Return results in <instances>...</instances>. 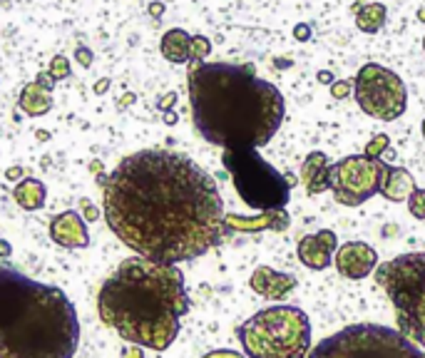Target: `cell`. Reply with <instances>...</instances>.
Returning <instances> with one entry per match:
<instances>
[{
  "label": "cell",
  "mask_w": 425,
  "mask_h": 358,
  "mask_svg": "<svg viewBox=\"0 0 425 358\" xmlns=\"http://www.w3.org/2000/svg\"><path fill=\"white\" fill-rule=\"evenodd\" d=\"M105 219L125 247L157 264L192 261L226 237L216 182L172 149H140L102 179Z\"/></svg>",
  "instance_id": "6da1fadb"
},
{
  "label": "cell",
  "mask_w": 425,
  "mask_h": 358,
  "mask_svg": "<svg viewBox=\"0 0 425 358\" xmlns=\"http://www.w3.org/2000/svg\"><path fill=\"white\" fill-rule=\"evenodd\" d=\"M192 120L202 137L221 149H259L273 140L286 115L276 85L261 80L254 65L189 63Z\"/></svg>",
  "instance_id": "7a4b0ae2"
},
{
  "label": "cell",
  "mask_w": 425,
  "mask_h": 358,
  "mask_svg": "<svg viewBox=\"0 0 425 358\" xmlns=\"http://www.w3.org/2000/svg\"><path fill=\"white\" fill-rule=\"evenodd\" d=\"M182 268L149 259H125L102 284L97 309L102 321L127 343L167 351L189 311Z\"/></svg>",
  "instance_id": "3957f363"
},
{
  "label": "cell",
  "mask_w": 425,
  "mask_h": 358,
  "mask_svg": "<svg viewBox=\"0 0 425 358\" xmlns=\"http://www.w3.org/2000/svg\"><path fill=\"white\" fill-rule=\"evenodd\" d=\"M78 343L68 294L0 264V358H73Z\"/></svg>",
  "instance_id": "277c9868"
},
{
  "label": "cell",
  "mask_w": 425,
  "mask_h": 358,
  "mask_svg": "<svg viewBox=\"0 0 425 358\" xmlns=\"http://www.w3.org/2000/svg\"><path fill=\"white\" fill-rule=\"evenodd\" d=\"M249 358H309L311 321L299 306H269L236 326Z\"/></svg>",
  "instance_id": "5b68a950"
},
{
  "label": "cell",
  "mask_w": 425,
  "mask_h": 358,
  "mask_svg": "<svg viewBox=\"0 0 425 358\" xmlns=\"http://www.w3.org/2000/svg\"><path fill=\"white\" fill-rule=\"evenodd\" d=\"M376 281L393 304L398 331L425 351V252L400 254L376 266Z\"/></svg>",
  "instance_id": "8992f818"
},
{
  "label": "cell",
  "mask_w": 425,
  "mask_h": 358,
  "mask_svg": "<svg viewBox=\"0 0 425 358\" xmlns=\"http://www.w3.org/2000/svg\"><path fill=\"white\" fill-rule=\"evenodd\" d=\"M309 358H425V351L398 328L381 323H353L324 338Z\"/></svg>",
  "instance_id": "52a82bcc"
},
{
  "label": "cell",
  "mask_w": 425,
  "mask_h": 358,
  "mask_svg": "<svg viewBox=\"0 0 425 358\" xmlns=\"http://www.w3.org/2000/svg\"><path fill=\"white\" fill-rule=\"evenodd\" d=\"M224 169L231 174L236 192L259 211L283 209L289 204L291 185L286 174L276 172L257 149H224Z\"/></svg>",
  "instance_id": "ba28073f"
},
{
  "label": "cell",
  "mask_w": 425,
  "mask_h": 358,
  "mask_svg": "<svg viewBox=\"0 0 425 358\" xmlns=\"http://www.w3.org/2000/svg\"><path fill=\"white\" fill-rule=\"evenodd\" d=\"M353 92L356 102L368 117L393 122L408 107V92L405 85L393 70L383 68L378 63H366L358 70L353 80Z\"/></svg>",
  "instance_id": "9c48e42d"
},
{
  "label": "cell",
  "mask_w": 425,
  "mask_h": 358,
  "mask_svg": "<svg viewBox=\"0 0 425 358\" xmlns=\"http://www.w3.org/2000/svg\"><path fill=\"white\" fill-rule=\"evenodd\" d=\"M383 159H371L366 154H351L336 164H328V190H333L338 204L361 206L381 190Z\"/></svg>",
  "instance_id": "30bf717a"
},
{
  "label": "cell",
  "mask_w": 425,
  "mask_h": 358,
  "mask_svg": "<svg viewBox=\"0 0 425 358\" xmlns=\"http://www.w3.org/2000/svg\"><path fill=\"white\" fill-rule=\"evenodd\" d=\"M333 264H336L338 274H341L343 279L361 281L366 279L371 271H376L378 254L376 249L363 242H348L343 244V247H338L336 257H333Z\"/></svg>",
  "instance_id": "8fae6325"
},
{
  "label": "cell",
  "mask_w": 425,
  "mask_h": 358,
  "mask_svg": "<svg viewBox=\"0 0 425 358\" xmlns=\"http://www.w3.org/2000/svg\"><path fill=\"white\" fill-rule=\"evenodd\" d=\"M338 252V239L331 229H321L316 234H309L299 242L296 254H299V261L306 268H314V271H324L333 264V254Z\"/></svg>",
  "instance_id": "7c38bea8"
},
{
  "label": "cell",
  "mask_w": 425,
  "mask_h": 358,
  "mask_svg": "<svg viewBox=\"0 0 425 358\" xmlns=\"http://www.w3.org/2000/svg\"><path fill=\"white\" fill-rule=\"evenodd\" d=\"M50 239L63 249L90 247L87 224H85L82 214L75 209H68L63 214L53 216V221H50Z\"/></svg>",
  "instance_id": "4fadbf2b"
},
{
  "label": "cell",
  "mask_w": 425,
  "mask_h": 358,
  "mask_svg": "<svg viewBox=\"0 0 425 358\" xmlns=\"http://www.w3.org/2000/svg\"><path fill=\"white\" fill-rule=\"evenodd\" d=\"M224 227L226 234L234 232H247V234H257V232H283L289 229V211L286 209H273V211H261L257 216H239V214H224Z\"/></svg>",
  "instance_id": "5bb4252c"
},
{
  "label": "cell",
  "mask_w": 425,
  "mask_h": 358,
  "mask_svg": "<svg viewBox=\"0 0 425 358\" xmlns=\"http://www.w3.org/2000/svg\"><path fill=\"white\" fill-rule=\"evenodd\" d=\"M249 286L257 291L259 296H266V299H283L289 291L296 289V276L294 274H281L271 266H257L254 268Z\"/></svg>",
  "instance_id": "9a60e30c"
},
{
  "label": "cell",
  "mask_w": 425,
  "mask_h": 358,
  "mask_svg": "<svg viewBox=\"0 0 425 358\" xmlns=\"http://www.w3.org/2000/svg\"><path fill=\"white\" fill-rule=\"evenodd\" d=\"M415 190H418V187H415V179L408 169L383 164V172H381V190H378V195L386 197L388 202H405V199H410V195H413Z\"/></svg>",
  "instance_id": "2e32d148"
},
{
  "label": "cell",
  "mask_w": 425,
  "mask_h": 358,
  "mask_svg": "<svg viewBox=\"0 0 425 358\" xmlns=\"http://www.w3.org/2000/svg\"><path fill=\"white\" fill-rule=\"evenodd\" d=\"M162 55L164 60L174 65H182V63H189L192 60V35L182 27H172L162 35Z\"/></svg>",
  "instance_id": "e0dca14e"
},
{
  "label": "cell",
  "mask_w": 425,
  "mask_h": 358,
  "mask_svg": "<svg viewBox=\"0 0 425 358\" xmlns=\"http://www.w3.org/2000/svg\"><path fill=\"white\" fill-rule=\"evenodd\" d=\"M18 105H20V110L25 112V115L42 117L53 110V95H50L47 90H42L37 82H27L25 87H23Z\"/></svg>",
  "instance_id": "ac0fdd59"
},
{
  "label": "cell",
  "mask_w": 425,
  "mask_h": 358,
  "mask_svg": "<svg viewBox=\"0 0 425 358\" xmlns=\"http://www.w3.org/2000/svg\"><path fill=\"white\" fill-rule=\"evenodd\" d=\"M45 197H47V190L42 185L40 179H20L13 190V199L18 202V206H23L25 211H37L45 206Z\"/></svg>",
  "instance_id": "d6986e66"
},
{
  "label": "cell",
  "mask_w": 425,
  "mask_h": 358,
  "mask_svg": "<svg viewBox=\"0 0 425 358\" xmlns=\"http://www.w3.org/2000/svg\"><path fill=\"white\" fill-rule=\"evenodd\" d=\"M386 23V6L381 3H368V6L358 8L356 25L363 32H378Z\"/></svg>",
  "instance_id": "ffe728a7"
},
{
  "label": "cell",
  "mask_w": 425,
  "mask_h": 358,
  "mask_svg": "<svg viewBox=\"0 0 425 358\" xmlns=\"http://www.w3.org/2000/svg\"><path fill=\"white\" fill-rule=\"evenodd\" d=\"M326 167H328V157H326L324 152H311L309 157L304 159V164H301V182L309 187L311 182L319 177L321 169H326Z\"/></svg>",
  "instance_id": "44dd1931"
},
{
  "label": "cell",
  "mask_w": 425,
  "mask_h": 358,
  "mask_svg": "<svg viewBox=\"0 0 425 358\" xmlns=\"http://www.w3.org/2000/svg\"><path fill=\"white\" fill-rule=\"evenodd\" d=\"M47 75L55 80V82H60V80H68L70 75H73V68H70V60L65 58V55H55L53 60H50V68H47Z\"/></svg>",
  "instance_id": "7402d4cb"
},
{
  "label": "cell",
  "mask_w": 425,
  "mask_h": 358,
  "mask_svg": "<svg viewBox=\"0 0 425 358\" xmlns=\"http://www.w3.org/2000/svg\"><path fill=\"white\" fill-rule=\"evenodd\" d=\"M211 53V40L204 35H192V60L195 63H204V58ZM189 60V63H192Z\"/></svg>",
  "instance_id": "603a6c76"
},
{
  "label": "cell",
  "mask_w": 425,
  "mask_h": 358,
  "mask_svg": "<svg viewBox=\"0 0 425 358\" xmlns=\"http://www.w3.org/2000/svg\"><path fill=\"white\" fill-rule=\"evenodd\" d=\"M388 144H390V137L388 135H376L371 142L366 144V157L371 159H381L386 152H388Z\"/></svg>",
  "instance_id": "cb8c5ba5"
},
{
  "label": "cell",
  "mask_w": 425,
  "mask_h": 358,
  "mask_svg": "<svg viewBox=\"0 0 425 358\" xmlns=\"http://www.w3.org/2000/svg\"><path fill=\"white\" fill-rule=\"evenodd\" d=\"M408 209L415 219H425V190H415L408 199Z\"/></svg>",
  "instance_id": "d4e9b609"
},
{
  "label": "cell",
  "mask_w": 425,
  "mask_h": 358,
  "mask_svg": "<svg viewBox=\"0 0 425 358\" xmlns=\"http://www.w3.org/2000/svg\"><path fill=\"white\" fill-rule=\"evenodd\" d=\"M75 58H78V63L82 65V68H90V65H92V60H94V55H92V50H90V48L78 45V48H75Z\"/></svg>",
  "instance_id": "484cf974"
},
{
  "label": "cell",
  "mask_w": 425,
  "mask_h": 358,
  "mask_svg": "<svg viewBox=\"0 0 425 358\" xmlns=\"http://www.w3.org/2000/svg\"><path fill=\"white\" fill-rule=\"evenodd\" d=\"M348 92H351V85H348L346 80H336V82L331 85V95L336 97V100H343Z\"/></svg>",
  "instance_id": "4316f807"
},
{
  "label": "cell",
  "mask_w": 425,
  "mask_h": 358,
  "mask_svg": "<svg viewBox=\"0 0 425 358\" xmlns=\"http://www.w3.org/2000/svg\"><path fill=\"white\" fill-rule=\"evenodd\" d=\"M202 358H244L242 353L239 351H229V348H219V351H211V353H207V356H202Z\"/></svg>",
  "instance_id": "83f0119b"
},
{
  "label": "cell",
  "mask_w": 425,
  "mask_h": 358,
  "mask_svg": "<svg viewBox=\"0 0 425 358\" xmlns=\"http://www.w3.org/2000/svg\"><path fill=\"white\" fill-rule=\"evenodd\" d=\"M35 82L40 85L42 90H47V92H53V87H55V85H58V82H55V80L50 78V75H47V73H37Z\"/></svg>",
  "instance_id": "f1b7e54d"
},
{
  "label": "cell",
  "mask_w": 425,
  "mask_h": 358,
  "mask_svg": "<svg viewBox=\"0 0 425 358\" xmlns=\"http://www.w3.org/2000/svg\"><path fill=\"white\" fill-rule=\"evenodd\" d=\"M122 358H144V353L137 343H130V346L122 348Z\"/></svg>",
  "instance_id": "f546056e"
},
{
  "label": "cell",
  "mask_w": 425,
  "mask_h": 358,
  "mask_svg": "<svg viewBox=\"0 0 425 358\" xmlns=\"http://www.w3.org/2000/svg\"><path fill=\"white\" fill-rule=\"evenodd\" d=\"M80 206H82V211H85L82 219H97V206H94L90 199H82L80 202Z\"/></svg>",
  "instance_id": "4dcf8cb0"
},
{
  "label": "cell",
  "mask_w": 425,
  "mask_h": 358,
  "mask_svg": "<svg viewBox=\"0 0 425 358\" xmlns=\"http://www.w3.org/2000/svg\"><path fill=\"white\" fill-rule=\"evenodd\" d=\"M294 37H296V40H299V42H306V40H309V37H311V27L306 25V23H301V25H296V27H294Z\"/></svg>",
  "instance_id": "1f68e13d"
},
{
  "label": "cell",
  "mask_w": 425,
  "mask_h": 358,
  "mask_svg": "<svg viewBox=\"0 0 425 358\" xmlns=\"http://www.w3.org/2000/svg\"><path fill=\"white\" fill-rule=\"evenodd\" d=\"M6 177L11 179V182H18V179L23 177V167H8L6 169Z\"/></svg>",
  "instance_id": "d6a6232c"
},
{
  "label": "cell",
  "mask_w": 425,
  "mask_h": 358,
  "mask_svg": "<svg viewBox=\"0 0 425 358\" xmlns=\"http://www.w3.org/2000/svg\"><path fill=\"white\" fill-rule=\"evenodd\" d=\"M162 13H164V3H149V16L152 18H162Z\"/></svg>",
  "instance_id": "836d02e7"
},
{
  "label": "cell",
  "mask_w": 425,
  "mask_h": 358,
  "mask_svg": "<svg viewBox=\"0 0 425 358\" xmlns=\"http://www.w3.org/2000/svg\"><path fill=\"white\" fill-rule=\"evenodd\" d=\"M316 78H319L321 85H333V82H336V80H333V75H331L328 70H321V73L316 75Z\"/></svg>",
  "instance_id": "e575fe53"
},
{
  "label": "cell",
  "mask_w": 425,
  "mask_h": 358,
  "mask_svg": "<svg viewBox=\"0 0 425 358\" xmlns=\"http://www.w3.org/2000/svg\"><path fill=\"white\" fill-rule=\"evenodd\" d=\"M11 254H13V247L6 239H0V259H11Z\"/></svg>",
  "instance_id": "d590c367"
},
{
  "label": "cell",
  "mask_w": 425,
  "mask_h": 358,
  "mask_svg": "<svg viewBox=\"0 0 425 358\" xmlns=\"http://www.w3.org/2000/svg\"><path fill=\"white\" fill-rule=\"evenodd\" d=\"M132 102H135V95H132V92H127V95L120 100V105H117V110H125V107H130Z\"/></svg>",
  "instance_id": "8d00e7d4"
},
{
  "label": "cell",
  "mask_w": 425,
  "mask_h": 358,
  "mask_svg": "<svg viewBox=\"0 0 425 358\" xmlns=\"http://www.w3.org/2000/svg\"><path fill=\"white\" fill-rule=\"evenodd\" d=\"M107 87H110V80H102L100 85H94V92H97V95H102V92H107Z\"/></svg>",
  "instance_id": "74e56055"
},
{
  "label": "cell",
  "mask_w": 425,
  "mask_h": 358,
  "mask_svg": "<svg viewBox=\"0 0 425 358\" xmlns=\"http://www.w3.org/2000/svg\"><path fill=\"white\" fill-rule=\"evenodd\" d=\"M174 100H177V95H174V92H169V95L167 97H164V100L162 102H159V107H169V105H172V102Z\"/></svg>",
  "instance_id": "f35d334b"
},
{
  "label": "cell",
  "mask_w": 425,
  "mask_h": 358,
  "mask_svg": "<svg viewBox=\"0 0 425 358\" xmlns=\"http://www.w3.org/2000/svg\"><path fill=\"white\" fill-rule=\"evenodd\" d=\"M418 20L425 23V8H418Z\"/></svg>",
  "instance_id": "ab89813d"
},
{
  "label": "cell",
  "mask_w": 425,
  "mask_h": 358,
  "mask_svg": "<svg viewBox=\"0 0 425 358\" xmlns=\"http://www.w3.org/2000/svg\"><path fill=\"white\" fill-rule=\"evenodd\" d=\"M420 130H423V140H425V120H423V127H420Z\"/></svg>",
  "instance_id": "60d3db41"
},
{
  "label": "cell",
  "mask_w": 425,
  "mask_h": 358,
  "mask_svg": "<svg viewBox=\"0 0 425 358\" xmlns=\"http://www.w3.org/2000/svg\"><path fill=\"white\" fill-rule=\"evenodd\" d=\"M423 48H425V37H423Z\"/></svg>",
  "instance_id": "b9f144b4"
}]
</instances>
